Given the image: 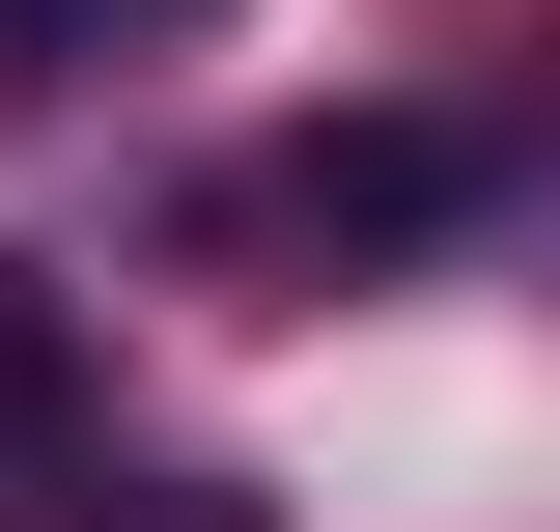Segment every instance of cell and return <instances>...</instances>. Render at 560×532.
Instances as JSON below:
<instances>
[{"mask_svg":"<svg viewBox=\"0 0 560 532\" xmlns=\"http://www.w3.org/2000/svg\"><path fill=\"white\" fill-rule=\"evenodd\" d=\"M0 28H28V57H57V0H0Z\"/></svg>","mask_w":560,"mask_h":532,"instance_id":"obj_4","label":"cell"},{"mask_svg":"<svg viewBox=\"0 0 560 532\" xmlns=\"http://www.w3.org/2000/svg\"><path fill=\"white\" fill-rule=\"evenodd\" d=\"M57 28H197V0H57Z\"/></svg>","mask_w":560,"mask_h":532,"instance_id":"obj_3","label":"cell"},{"mask_svg":"<svg viewBox=\"0 0 560 532\" xmlns=\"http://www.w3.org/2000/svg\"><path fill=\"white\" fill-rule=\"evenodd\" d=\"M477 197H504L477 113H308L280 169H224V224H253V253H308V280H337V253H448Z\"/></svg>","mask_w":560,"mask_h":532,"instance_id":"obj_1","label":"cell"},{"mask_svg":"<svg viewBox=\"0 0 560 532\" xmlns=\"http://www.w3.org/2000/svg\"><path fill=\"white\" fill-rule=\"evenodd\" d=\"M57 505H84V309L0 253V532H57Z\"/></svg>","mask_w":560,"mask_h":532,"instance_id":"obj_2","label":"cell"}]
</instances>
